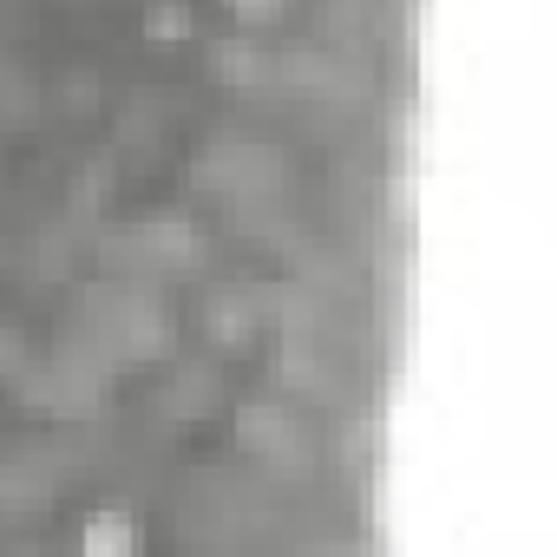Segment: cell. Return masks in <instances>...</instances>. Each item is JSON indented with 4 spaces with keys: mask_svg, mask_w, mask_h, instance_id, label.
I'll use <instances>...</instances> for the list:
<instances>
[{
    "mask_svg": "<svg viewBox=\"0 0 557 557\" xmlns=\"http://www.w3.org/2000/svg\"><path fill=\"white\" fill-rule=\"evenodd\" d=\"M230 8H236L249 27H262V21H275V14H283V0H230Z\"/></svg>",
    "mask_w": 557,
    "mask_h": 557,
    "instance_id": "1",
    "label": "cell"
}]
</instances>
